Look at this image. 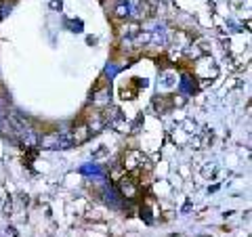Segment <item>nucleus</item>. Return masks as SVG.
<instances>
[{"label":"nucleus","instance_id":"nucleus-1","mask_svg":"<svg viewBox=\"0 0 252 237\" xmlns=\"http://www.w3.org/2000/svg\"><path fill=\"white\" fill-rule=\"evenodd\" d=\"M40 145L44 149H65L72 143V137H67V134H49V137H44L40 141Z\"/></svg>","mask_w":252,"mask_h":237},{"label":"nucleus","instance_id":"nucleus-2","mask_svg":"<svg viewBox=\"0 0 252 237\" xmlns=\"http://www.w3.org/2000/svg\"><path fill=\"white\" fill-rule=\"evenodd\" d=\"M124 164H126V170H128L130 175H135V172L143 170V164H145V160H143V155H141V153H137V151H130L128 155L124 157Z\"/></svg>","mask_w":252,"mask_h":237},{"label":"nucleus","instance_id":"nucleus-3","mask_svg":"<svg viewBox=\"0 0 252 237\" xmlns=\"http://www.w3.org/2000/svg\"><path fill=\"white\" fill-rule=\"evenodd\" d=\"M195 61H198V74L200 76H210V78L217 76V65H215V61H212L208 55H202V57L195 59Z\"/></svg>","mask_w":252,"mask_h":237},{"label":"nucleus","instance_id":"nucleus-4","mask_svg":"<svg viewBox=\"0 0 252 237\" xmlns=\"http://www.w3.org/2000/svg\"><path fill=\"white\" fill-rule=\"evenodd\" d=\"M120 191H122V195H126V197H135V195L139 193V189H137V180L132 178V177L122 178V180H120Z\"/></svg>","mask_w":252,"mask_h":237},{"label":"nucleus","instance_id":"nucleus-5","mask_svg":"<svg viewBox=\"0 0 252 237\" xmlns=\"http://www.w3.org/2000/svg\"><path fill=\"white\" fill-rule=\"evenodd\" d=\"M93 101H94V105H99V107H103L109 103V89H103V90H97L93 94Z\"/></svg>","mask_w":252,"mask_h":237},{"label":"nucleus","instance_id":"nucleus-6","mask_svg":"<svg viewBox=\"0 0 252 237\" xmlns=\"http://www.w3.org/2000/svg\"><path fill=\"white\" fill-rule=\"evenodd\" d=\"M154 103H156V109H160V112H164V109H166V105H164V103H166V99H160V97H158Z\"/></svg>","mask_w":252,"mask_h":237},{"label":"nucleus","instance_id":"nucleus-7","mask_svg":"<svg viewBox=\"0 0 252 237\" xmlns=\"http://www.w3.org/2000/svg\"><path fill=\"white\" fill-rule=\"evenodd\" d=\"M53 6H55V9H57V6L61 9V0H53Z\"/></svg>","mask_w":252,"mask_h":237}]
</instances>
